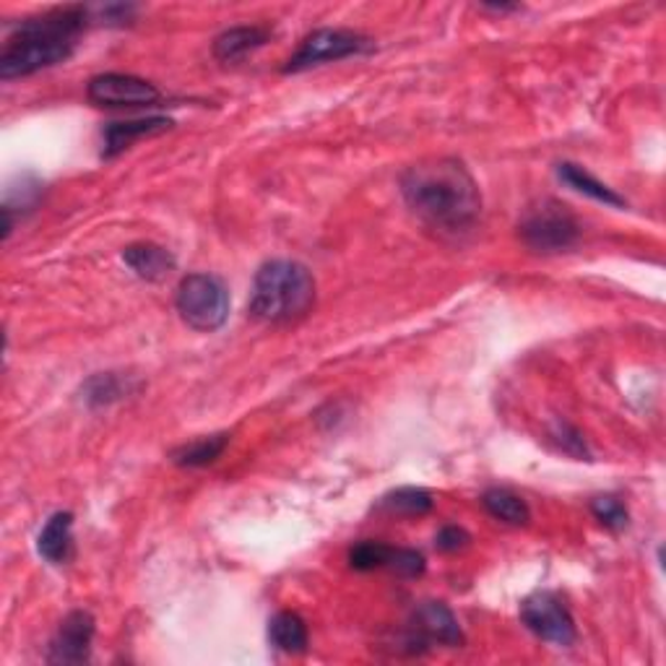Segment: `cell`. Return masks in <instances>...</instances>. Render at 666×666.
<instances>
[{
	"label": "cell",
	"instance_id": "ffe728a7",
	"mask_svg": "<svg viewBox=\"0 0 666 666\" xmlns=\"http://www.w3.org/2000/svg\"><path fill=\"white\" fill-rule=\"evenodd\" d=\"M128 381H122L120 375L115 373H100L94 377H89L84 386V401L89 407H109V404L120 401L122 396H128Z\"/></svg>",
	"mask_w": 666,
	"mask_h": 666
},
{
	"label": "cell",
	"instance_id": "2e32d148",
	"mask_svg": "<svg viewBox=\"0 0 666 666\" xmlns=\"http://www.w3.org/2000/svg\"><path fill=\"white\" fill-rule=\"evenodd\" d=\"M560 180L570 185L573 190H579V194L594 198V201L607 203V206H624V198L620 194H615L609 185H604L601 180H596L592 173H586V170L579 167V164L573 162H562L558 167Z\"/></svg>",
	"mask_w": 666,
	"mask_h": 666
},
{
	"label": "cell",
	"instance_id": "d6986e66",
	"mask_svg": "<svg viewBox=\"0 0 666 666\" xmlns=\"http://www.w3.org/2000/svg\"><path fill=\"white\" fill-rule=\"evenodd\" d=\"M377 507L390 513V516H428L435 507V500L422 487H401V490L388 492Z\"/></svg>",
	"mask_w": 666,
	"mask_h": 666
},
{
	"label": "cell",
	"instance_id": "52a82bcc",
	"mask_svg": "<svg viewBox=\"0 0 666 666\" xmlns=\"http://www.w3.org/2000/svg\"><path fill=\"white\" fill-rule=\"evenodd\" d=\"M521 620L534 635L541 638L545 643L558 645V649H570L579 641V630H575L573 615L562 604L558 594L537 592L521 604Z\"/></svg>",
	"mask_w": 666,
	"mask_h": 666
},
{
	"label": "cell",
	"instance_id": "6da1fadb",
	"mask_svg": "<svg viewBox=\"0 0 666 666\" xmlns=\"http://www.w3.org/2000/svg\"><path fill=\"white\" fill-rule=\"evenodd\" d=\"M404 201L432 230L461 235L479 222L482 194L456 160H430L401 175Z\"/></svg>",
	"mask_w": 666,
	"mask_h": 666
},
{
	"label": "cell",
	"instance_id": "8fae6325",
	"mask_svg": "<svg viewBox=\"0 0 666 666\" xmlns=\"http://www.w3.org/2000/svg\"><path fill=\"white\" fill-rule=\"evenodd\" d=\"M173 126H175V122L170 118H164V115H151V118H133V120L109 122V126L102 130V139H105V149H102V156H105V160H113V156H118L126 149L133 147L136 141L149 139V136H160Z\"/></svg>",
	"mask_w": 666,
	"mask_h": 666
},
{
	"label": "cell",
	"instance_id": "3957f363",
	"mask_svg": "<svg viewBox=\"0 0 666 666\" xmlns=\"http://www.w3.org/2000/svg\"><path fill=\"white\" fill-rule=\"evenodd\" d=\"M315 305V279L297 260H269L253 279L250 315L260 323H294Z\"/></svg>",
	"mask_w": 666,
	"mask_h": 666
},
{
	"label": "cell",
	"instance_id": "30bf717a",
	"mask_svg": "<svg viewBox=\"0 0 666 666\" xmlns=\"http://www.w3.org/2000/svg\"><path fill=\"white\" fill-rule=\"evenodd\" d=\"M92 641H94V617L75 609L60 622L58 633L50 641V654L47 662L50 664H84L92 656Z\"/></svg>",
	"mask_w": 666,
	"mask_h": 666
},
{
	"label": "cell",
	"instance_id": "8992f818",
	"mask_svg": "<svg viewBox=\"0 0 666 666\" xmlns=\"http://www.w3.org/2000/svg\"><path fill=\"white\" fill-rule=\"evenodd\" d=\"M518 235L528 250L560 253L579 243L581 226L565 206L547 201L521 222Z\"/></svg>",
	"mask_w": 666,
	"mask_h": 666
},
{
	"label": "cell",
	"instance_id": "e0dca14e",
	"mask_svg": "<svg viewBox=\"0 0 666 666\" xmlns=\"http://www.w3.org/2000/svg\"><path fill=\"white\" fill-rule=\"evenodd\" d=\"M226 445H230V435H226V432L198 437V441L185 443L177 451H173V461L183 466V469H201V466L214 464L224 453Z\"/></svg>",
	"mask_w": 666,
	"mask_h": 666
},
{
	"label": "cell",
	"instance_id": "277c9868",
	"mask_svg": "<svg viewBox=\"0 0 666 666\" xmlns=\"http://www.w3.org/2000/svg\"><path fill=\"white\" fill-rule=\"evenodd\" d=\"M175 307L190 328L211 334L226 323V315H230V292L211 273H188L180 281V287H177Z\"/></svg>",
	"mask_w": 666,
	"mask_h": 666
},
{
	"label": "cell",
	"instance_id": "44dd1931",
	"mask_svg": "<svg viewBox=\"0 0 666 666\" xmlns=\"http://www.w3.org/2000/svg\"><path fill=\"white\" fill-rule=\"evenodd\" d=\"M390 552H394V547L381 545V541H360V545H354L352 552H349V565L354 570H362V573L381 568L388 570Z\"/></svg>",
	"mask_w": 666,
	"mask_h": 666
},
{
	"label": "cell",
	"instance_id": "cb8c5ba5",
	"mask_svg": "<svg viewBox=\"0 0 666 666\" xmlns=\"http://www.w3.org/2000/svg\"><path fill=\"white\" fill-rule=\"evenodd\" d=\"M469 541H471L469 534L458 526H445L437 531V537H435V545L441 552H458V549L469 547Z\"/></svg>",
	"mask_w": 666,
	"mask_h": 666
},
{
	"label": "cell",
	"instance_id": "5bb4252c",
	"mask_svg": "<svg viewBox=\"0 0 666 666\" xmlns=\"http://www.w3.org/2000/svg\"><path fill=\"white\" fill-rule=\"evenodd\" d=\"M269 39L271 30H266V26H235V30H226L217 37L214 58L222 60V63H235L247 52L264 47Z\"/></svg>",
	"mask_w": 666,
	"mask_h": 666
},
{
	"label": "cell",
	"instance_id": "603a6c76",
	"mask_svg": "<svg viewBox=\"0 0 666 666\" xmlns=\"http://www.w3.org/2000/svg\"><path fill=\"white\" fill-rule=\"evenodd\" d=\"M390 573L401 575V579H417L424 573V558L414 549H394L388 562Z\"/></svg>",
	"mask_w": 666,
	"mask_h": 666
},
{
	"label": "cell",
	"instance_id": "d4e9b609",
	"mask_svg": "<svg viewBox=\"0 0 666 666\" xmlns=\"http://www.w3.org/2000/svg\"><path fill=\"white\" fill-rule=\"evenodd\" d=\"M558 441L562 448H565L568 453H573V456H583L588 458V448H586V441L581 437V432L575 428H570V424H558Z\"/></svg>",
	"mask_w": 666,
	"mask_h": 666
},
{
	"label": "cell",
	"instance_id": "ac0fdd59",
	"mask_svg": "<svg viewBox=\"0 0 666 666\" xmlns=\"http://www.w3.org/2000/svg\"><path fill=\"white\" fill-rule=\"evenodd\" d=\"M482 505L487 507V513H490L492 518L503 521V524L526 526L528 521H531V511H528L526 500L518 498V494L511 490H500V487L487 490L482 494Z\"/></svg>",
	"mask_w": 666,
	"mask_h": 666
},
{
	"label": "cell",
	"instance_id": "7c38bea8",
	"mask_svg": "<svg viewBox=\"0 0 666 666\" xmlns=\"http://www.w3.org/2000/svg\"><path fill=\"white\" fill-rule=\"evenodd\" d=\"M122 260L143 281H162L175 271V256L154 243H136L122 250Z\"/></svg>",
	"mask_w": 666,
	"mask_h": 666
},
{
	"label": "cell",
	"instance_id": "9a60e30c",
	"mask_svg": "<svg viewBox=\"0 0 666 666\" xmlns=\"http://www.w3.org/2000/svg\"><path fill=\"white\" fill-rule=\"evenodd\" d=\"M269 641L281 654H305L311 635H307V624L297 612H279L269 622Z\"/></svg>",
	"mask_w": 666,
	"mask_h": 666
},
{
	"label": "cell",
	"instance_id": "ba28073f",
	"mask_svg": "<svg viewBox=\"0 0 666 666\" xmlns=\"http://www.w3.org/2000/svg\"><path fill=\"white\" fill-rule=\"evenodd\" d=\"M456 645L464 643V633L458 628V620L453 617V612L441 601H424L414 609L411 615L407 638H404V645L417 654V651L430 649V645Z\"/></svg>",
	"mask_w": 666,
	"mask_h": 666
},
{
	"label": "cell",
	"instance_id": "7402d4cb",
	"mask_svg": "<svg viewBox=\"0 0 666 666\" xmlns=\"http://www.w3.org/2000/svg\"><path fill=\"white\" fill-rule=\"evenodd\" d=\"M592 513L601 526L609 528V531H622L630 518L628 507L622 505V500L612 498V494H607V498H596L592 503Z\"/></svg>",
	"mask_w": 666,
	"mask_h": 666
},
{
	"label": "cell",
	"instance_id": "5b68a950",
	"mask_svg": "<svg viewBox=\"0 0 666 666\" xmlns=\"http://www.w3.org/2000/svg\"><path fill=\"white\" fill-rule=\"evenodd\" d=\"M375 50V43L365 34L352 30H315L302 39L297 52L287 60L284 73H300L307 68L336 63V60L354 58V55H367Z\"/></svg>",
	"mask_w": 666,
	"mask_h": 666
},
{
	"label": "cell",
	"instance_id": "9c48e42d",
	"mask_svg": "<svg viewBox=\"0 0 666 666\" xmlns=\"http://www.w3.org/2000/svg\"><path fill=\"white\" fill-rule=\"evenodd\" d=\"M86 94L97 107H151L160 102V89L130 73L94 75Z\"/></svg>",
	"mask_w": 666,
	"mask_h": 666
},
{
	"label": "cell",
	"instance_id": "7a4b0ae2",
	"mask_svg": "<svg viewBox=\"0 0 666 666\" xmlns=\"http://www.w3.org/2000/svg\"><path fill=\"white\" fill-rule=\"evenodd\" d=\"M92 11L84 5H66L24 19L5 39L0 52V79H24L45 68L68 60L75 50V39L86 30Z\"/></svg>",
	"mask_w": 666,
	"mask_h": 666
},
{
	"label": "cell",
	"instance_id": "4fadbf2b",
	"mask_svg": "<svg viewBox=\"0 0 666 666\" xmlns=\"http://www.w3.org/2000/svg\"><path fill=\"white\" fill-rule=\"evenodd\" d=\"M37 552L50 565H63L73 554V516L71 513H55L47 521L37 539Z\"/></svg>",
	"mask_w": 666,
	"mask_h": 666
}]
</instances>
